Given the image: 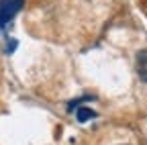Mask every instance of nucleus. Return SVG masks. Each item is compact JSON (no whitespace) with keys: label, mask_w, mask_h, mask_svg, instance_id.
Masks as SVG:
<instances>
[{"label":"nucleus","mask_w":147,"mask_h":145,"mask_svg":"<svg viewBox=\"0 0 147 145\" xmlns=\"http://www.w3.org/2000/svg\"><path fill=\"white\" fill-rule=\"evenodd\" d=\"M96 117V113L92 111V108H88V106H82L80 111H78V119L84 123V121H90V119H94Z\"/></svg>","instance_id":"7ed1b4c3"},{"label":"nucleus","mask_w":147,"mask_h":145,"mask_svg":"<svg viewBox=\"0 0 147 145\" xmlns=\"http://www.w3.org/2000/svg\"><path fill=\"white\" fill-rule=\"evenodd\" d=\"M25 0H0V27H6L21 12Z\"/></svg>","instance_id":"f257e3e1"},{"label":"nucleus","mask_w":147,"mask_h":145,"mask_svg":"<svg viewBox=\"0 0 147 145\" xmlns=\"http://www.w3.org/2000/svg\"><path fill=\"white\" fill-rule=\"evenodd\" d=\"M135 67H137V76L141 82H147V49H141L135 57Z\"/></svg>","instance_id":"f03ea898"}]
</instances>
